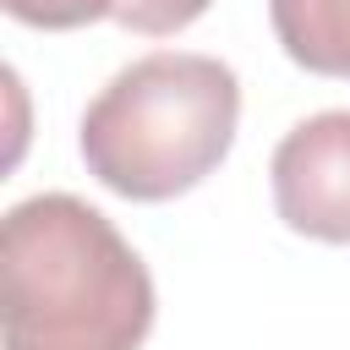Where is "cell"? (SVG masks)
<instances>
[{
    "label": "cell",
    "mask_w": 350,
    "mask_h": 350,
    "mask_svg": "<svg viewBox=\"0 0 350 350\" xmlns=\"http://www.w3.org/2000/svg\"><path fill=\"white\" fill-rule=\"evenodd\" d=\"M268 16L295 66L350 82V0H268Z\"/></svg>",
    "instance_id": "obj_4"
},
{
    "label": "cell",
    "mask_w": 350,
    "mask_h": 350,
    "mask_svg": "<svg viewBox=\"0 0 350 350\" xmlns=\"http://www.w3.org/2000/svg\"><path fill=\"white\" fill-rule=\"evenodd\" d=\"M273 208L295 235L350 246V109H323L273 148Z\"/></svg>",
    "instance_id": "obj_3"
},
{
    "label": "cell",
    "mask_w": 350,
    "mask_h": 350,
    "mask_svg": "<svg viewBox=\"0 0 350 350\" xmlns=\"http://www.w3.org/2000/svg\"><path fill=\"white\" fill-rule=\"evenodd\" d=\"M0 5L27 27H82L115 11V0H0Z\"/></svg>",
    "instance_id": "obj_6"
},
{
    "label": "cell",
    "mask_w": 350,
    "mask_h": 350,
    "mask_svg": "<svg viewBox=\"0 0 350 350\" xmlns=\"http://www.w3.org/2000/svg\"><path fill=\"white\" fill-rule=\"evenodd\" d=\"M0 328L5 350H142L153 279L98 208L44 191L0 224Z\"/></svg>",
    "instance_id": "obj_1"
},
{
    "label": "cell",
    "mask_w": 350,
    "mask_h": 350,
    "mask_svg": "<svg viewBox=\"0 0 350 350\" xmlns=\"http://www.w3.org/2000/svg\"><path fill=\"white\" fill-rule=\"evenodd\" d=\"M241 120V82L224 60L159 49L109 77L82 115V159L98 186L131 202H170L208 180Z\"/></svg>",
    "instance_id": "obj_2"
},
{
    "label": "cell",
    "mask_w": 350,
    "mask_h": 350,
    "mask_svg": "<svg viewBox=\"0 0 350 350\" xmlns=\"http://www.w3.org/2000/svg\"><path fill=\"white\" fill-rule=\"evenodd\" d=\"M213 0H115V22L126 33H142V38H164V33H180L191 27Z\"/></svg>",
    "instance_id": "obj_5"
}]
</instances>
